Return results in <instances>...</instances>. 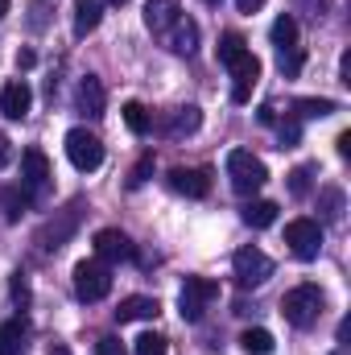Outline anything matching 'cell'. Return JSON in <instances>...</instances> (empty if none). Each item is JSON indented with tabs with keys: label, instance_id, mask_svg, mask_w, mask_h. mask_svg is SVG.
<instances>
[{
	"label": "cell",
	"instance_id": "cell-1",
	"mask_svg": "<svg viewBox=\"0 0 351 355\" xmlns=\"http://www.w3.org/2000/svg\"><path fill=\"white\" fill-rule=\"evenodd\" d=\"M323 306H327V297H323V289L318 285H293L285 297H281V314H285V322L289 327H298V331H310L318 318H323Z\"/></svg>",
	"mask_w": 351,
	"mask_h": 355
},
{
	"label": "cell",
	"instance_id": "cell-28",
	"mask_svg": "<svg viewBox=\"0 0 351 355\" xmlns=\"http://www.w3.org/2000/svg\"><path fill=\"white\" fill-rule=\"evenodd\" d=\"M293 112H298V120H323L335 112V99H298Z\"/></svg>",
	"mask_w": 351,
	"mask_h": 355
},
{
	"label": "cell",
	"instance_id": "cell-31",
	"mask_svg": "<svg viewBox=\"0 0 351 355\" xmlns=\"http://www.w3.org/2000/svg\"><path fill=\"white\" fill-rule=\"evenodd\" d=\"M8 297H12L17 310H29V281H25V272H12V281H8Z\"/></svg>",
	"mask_w": 351,
	"mask_h": 355
},
{
	"label": "cell",
	"instance_id": "cell-20",
	"mask_svg": "<svg viewBox=\"0 0 351 355\" xmlns=\"http://www.w3.org/2000/svg\"><path fill=\"white\" fill-rule=\"evenodd\" d=\"M103 21V0H75V37H87Z\"/></svg>",
	"mask_w": 351,
	"mask_h": 355
},
{
	"label": "cell",
	"instance_id": "cell-8",
	"mask_svg": "<svg viewBox=\"0 0 351 355\" xmlns=\"http://www.w3.org/2000/svg\"><path fill=\"white\" fill-rule=\"evenodd\" d=\"M215 293H219V285H215L211 277H186V285H182V293H178L182 318H186V322H198L203 310L215 302Z\"/></svg>",
	"mask_w": 351,
	"mask_h": 355
},
{
	"label": "cell",
	"instance_id": "cell-35",
	"mask_svg": "<svg viewBox=\"0 0 351 355\" xmlns=\"http://www.w3.org/2000/svg\"><path fill=\"white\" fill-rule=\"evenodd\" d=\"M95 355H128V352L116 335H103V339H95Z\"/></svg>",
	"mask_w": 351,
	"mask_h": 355
},
{
	"label": "cell",
	"instance_id": "cell-19",
	"mask_svg": "<svg viewBox=\"0 0 351 355\" xmlns=\"http://www.w3.org/2000/svg\"><path fill=\"white\" fill-rule=\"evenodd\" d=\"M166 46H170L174 54H194V50H198V25H194L190 17H178L174 29L166 33Z\"/></svg>",
	"mask_w": 351,
	"mask_h": 355
},
{
	"label": "cell",
	"instance_id": "cell-21",
	"mask_svg": "<svg viewBox=\"0 0 351 355\" xmlns=\"http://www.w3.org/2000/svg\"><path fill=\"white\" fill-rule=\"evenodd\" d=\"M343 211H348V198H343V190H339V186L318 190V215H323V223H339V219H343Z\"/></svg>",
	"mask_w": 351,
	"mask_h": 355
},
{
	"label": "cell",
	"instance_id": "cell-3",
	"mask_svg": "<svg viewBox=\"0 0 351 355\" xmlns=\"http://www.w3.org/2000/svg\"><path fill=\"white\" fill-rule=\"evenodd\" d=\"M228 178H232V190H236V194L252 198L264 182H268V170H264V162L257 157V153L232 149V153H228Z\"/></svg>",
	"mask_w": 351,
	"mask_h": 355
},
{
	"label": "cell",
	"instance_id": "cell-17",
	"mask_svg": "<svg viewBox=\"0 0 351 355\" xmlns=\"http://www.w3.org/2000/svg\"><path fill=\"white\" fill-rule=\"evenodd\" d=\"M157 314H162L157 297H145V293L120 297V306H116V322H120V327H124V322H145V318H157Z\"/></svg>",
	"mask_w": 351,
	"mask_h": 355
},
{
	"label": "cell",
	"instance_id": "cell-26",
	"mask_svg": "<svg viewBox=\"0 0 351 355\" xmlns=\"http://www.w3.org/2000/svg\"><path fill=\"white\" fill-rule=\"evenodd\" d=\"M244 50H248V42H244L236 29H232V33H223V37H219V46H215V54H219V62H223V67H232Z\"/></svg>",
	"mask_w": 351,
	"mask_h": 355
},
{
	"label": "cell",
	"instance_id": "cell-33",
	"mask_svg": "<svg viewBox=\"0 0 351 355\" xmlns=\"http://www.w3.org/2000/svg\"><path fill=\"white\" fill-rule=\"evenodd\" d=\"M149 174H153V153H145L137 166H132V174H128V190H137V186H145L149 182Z\"/></svg>",
	"mask_w": 351,
	"mask_h": 355
},
{
	"label": "cell",
	"instance_id": "cell-11",
	"mask_svg": "<svg viewBox=\"0 0 351 355\" xmlns=\"http://www.w3.org/2000/svg\"><path fill=\"white\" fill-rule=\"evenodd\" d=\"M132 257H137V248L120 227H99L95 232V261L116 265V261H132Z\"/></svg>",
	"mask_w": 351,
	"mask_h": 355
},
{
	"label": "cell",
	"instance_id": "cell-45",
	"mask_svg": "<svg viewBox=\"0 0 351 355\" xmlns=\"http://www.w3.org/2000/svg\"><path fill=\"white\" fill-rule=\"evenodd\" d=\"M335 355H348V352H343V347H339V352H335Z\"/></svg>",
	"mask_w": 351,
	"mask_h": 355
},
{
	"label": "cell",
	"instance_id": "cell-13",
	"mask_svg": "<svg viewBox=\"0 0 351 355\" xmlns=\"http://www.w3.org/2000/svg\"><path fill=\"white\" fill-rule=\"evenodd\" d=\"M75 107H79L83 116H91V120L103 116V107H108V91H103V83H99L95 75H83V79H79V87H75Z\"/></svg>",
	"mask_w": 351,
	"mask_h": 355
},
{
	"label": "cell",
	"instance_id": "cell-23",
	"mask_svg": "<svg viewBox=\"0 0 351 355\" xmlns=\"http://www.w3.org/2000/svg\"><path fill=\"white\" fill-rule=\"evenodd\" d=\"M124 124H128V132H132V137H145V132L153 128L149 107H145L141 99H128V103H124Z\"/></svg>",
	"mask_w": 351,
	"mask_h": 355
},
{
	"label": "cell",
	"instance_id": "cell-44",
	"mask_svg": "<svg viewBox=\"0 0 351 355\" xmlns=\"http://www.w3.org/2000/svg\"><path fill=\"white\" fill-rule=\"evenodd\" d=\"M108 4H128V0H108Z\"/></svg>",
	"mask_w": 351,
	"mask_h": 355
},
{
	"label": "cell",
	"instance_id": "cell-38",
	"mask_svg": "<svg viewBox=\"0 0 351 355\" xmlns=\"http://www.w3.org/2000/svg\"><path fill=\"white\" fill-rule=\"evenodd\" d=\"M17 67H21V71L37 67V54H33V50H21V54H17Z\"/></svg>",
	"mask_w": 351,
	"mask_h": 355
},
{
	"label": "cell",
	"instance_id": "cell-22",
	"mask_svg": "<svg viewBox=\"0 0 351 355\" xmlns=\"http://www.w3.org/2000/svg\"><path fill=\"white\" fill-rule=\"evenodd\" d=\"M244 223H248V227H268V223H277V202H273V198H252V202L244 207Z\"/></svg>",
	"mask_w": 351,
	"mask_h": 355
},
{
	"label": "cell",
	"instance_id": "cell-46",
	"mask_svg": "<svg viewBox=\"0 0 351 355\" xmlns=\"http://www.w3.org/2000/svg\"><path fill=\"white\" fill-rule=\"evenodd\" d=\"M207 4H219V0H207Z\"/></svg>",
	"mask_w": 351,
	"mask_h": 355
},
{
	"label": "cell",
	"instance_id": "cell-37",
	"mask_svg": "<svg viewBox=\"0 0 351 355\" xmlns=\"http://www.w3.org/2000/svg\"><path fill=\"white\" fill-rule=\"evenodd\" d=\"M8 162H12V141H8V137L0 132V170H4Z\"/></svg>",
	"mask_w": 351,
	"mask_h": 355
},
{
	"label": "cell",
	"instance_id": "cell-25",
	"mask_svg": "<svg viewBox=\"0 0 351 355\" xmlns=\"http://www.w3.org/2000/svg\"><path fill=\"white\" fill-rule=\"evenodd\" d=\"M268 33H273V46H277V50L298 46V21H293L289 12H281V17L273 21V29H268Z\"/></svg>",
	"mask_w": 351,
	"mask_h": 355
},
{
	"label": "cell",
	"instance_id": "cell-15",
	"mask_svg": "<svg viewBox=\"0 0 351 355\" xmlns=\"http://www.w3.org/2000/svg\"><path fill=\"white\" fill-rule=\"evenodd\" d=\"M178 17H182V12H178L174 0H149V4H145V29H149L153 37H162V42H166V33L174 29Z\"/></svg>",
	"mask_w": 351,
	"mask_h": 355
},
{
	"label": "cell",
	"instance_id": "cell-39",
	"mask_svg": "<svg viewBox=\"0 0 351 355\" xmlns=\"http://www.w3.org/2000/svg\"><path fill=\"white\" fill-rule=\"evenodd\" d=\"M339 83H348V87H351V54L339 58Z\"/></svg>",
	"mask_w": 351,
	"mask_h": 355
},
{
	"label": "cell",
	"instance_id": "cell-6",
	"mask_svg": "<svg viewBox=\"0 0 351 355\" xmlns=\"http://www.w3.org/2000/svg\"><path fill=\"white\" fill-rule=\"evenodd\" d=\"M75 293H79V302H103L112 293V268L103 261H79L75 265Z\"/></svg>",
	"mask_w": 351,
	"mask_h": 355
},
{
	"label": "cell",
	"instance_id": "cell-36",
	"mask_svg": "<svg viewBox=\"0 0 351 355\" xmlns=\"http://www.w3.org/2000/svg\"><path fill=\"white\" fill-rule=\"evenodd\" d=\"M298 8H302V12H310V17L318 21V17H327V12H331V0H298Z\"/></svg>",
	"mask_w": 351,
	"mask_h": 355
},
{
	"label": "cell",
	"instance_id": "cell-43",
	"mask_svg": "<svg viewBox=\"0 0 351 355\" xmlns=\"http://www.w3.org/2000/svg\"><path fill=\"white\" fill-rule=\"evenodd\" d=\"M8 8H12V4H8V0H0V21L8 17Z\"/></svg>",
	"mask_w": 351,
	"mask_h": 355
},
{
	"label": "cell",
	"instance_id": "cell-42",
	"mask_svg": "<svg viewBox=\"0 0 351 355\" xmlns=\"http://www.w3.org/2000/svg\"><path fill=\"white\" fill-rule=\"evenodd\" d=\"M46 355H71V352H67L62 343H54V347H50V352H46Z\"/></svg>",
	"mask_w": 351,
	"mask_h": 355
},
{
	"label": "cell",
	"instance_id": "cell-16",
	"mask_svg": "<svg viewBox=\"0 0 351 355\" xmlns=\"http://www.w3.org/2000/svg\"><path fill=\"white\" fill-rule=\"evenodd\" d=\"M29 335H33V327H29L25 314L0 322V355H21L25 347H29Z\"/></svg>",
	"mask_w": 351,
	"mask_h": 355
},
{
	"label": "cell",
	"instance_id": "cell-29",
	"mask_svg": "<svg viewBox=\"0 0 351 355\" xmlns=\"http://www.w3.org/2000/svg\"><path fill=\"white\" fill-rule=\"evenodd\" d=\"M0 207H4V219H8V223H17V219L25 215L29 198H25V190H21V186H17V190H0Z\"/></svg>",
	"mask_w": 351,
	"mask_h": 355
},
{
	"label": "cell",
	"instance_id": "cell-18",
	"mask_svg": "<svg viewBox=\"0 0 351 355\" xmlns=\"http://www.w3.org/2000/svg\"><path fill=\"white\" fill-rule=\"evenodd\" d=\"M198 124H203V112H198L194 103H186V107H174V112L162 120V132H166V137H190V132H198Z\"/></svg>",
	"mask_w": 351,
	"mask_h": 355
},
{
	"label": "cell",
	"instance_id": "cell-24",
	"mask_svg": "<svg viewBox=\"0 0 351 355\" xmlns=\"http://www.w3.org/2000/svg\"><path fill=\"white\" fill-rule=\"evenodd\" d=\"M240 347H244L248 355H268L277 343H273V335H268L264 327H248V331L240 335Z\"/></svg>",
	"mask_w": 351,
	"mask_h": 355
},
{
	"label": "cell",
	"instance_id": "cell-2",
	"mask_svg": "<svg viewBox=\"0 0 351 355\" xmlns=\"http://www.w3.org/2000/svg\"><path fill=\"white\" fill-rule=\"evenodd\" d=\"M79 223H83V198H71L62 211H54L46 223H42V232H37V248L42 252H58V248H67L71 244V236L79 232Z\"/></svg>",
	"mask_w": 351,
	"mask_h": 355
},
{
	"label": "cell",
	"instance_id": "cell-41",
	"mask_svg": "<svg viewBox=\"0 0 351 355\" xmlns=\"http://www.w3.org/2000/svg\"><path fill=\"white\" fill-rule=\"evenodd\" d=\"M261 4H264V0H236V8H240V12H257Z\"/></svg>",
	"mask_w": 351,
	"mask_h": 355
},
{
	"label": "cell",
	"instance_id": "cell-5",
	"mask_svg": "<svg viewBox=\"0 0 351 355\" xmlns=\"http://www.w3.org/2000/svg\"><path fill=\"white\" fill-rule=\"evenodd\" d=\"M67 157H71V166L79 174H91V170L103 166V141L87 128H71L67 132Z\"/></svg>",
	"mask_w": 351,
	"mask_h": 355
},
{
	"label": "cell",
	"instance_id": "cell-10",
	"mask_svg": "<svg viewBox=\"0 0 351 355\" xmlns=\"http://www.w3.org/2000/svg\"><path fill=\"white\" fill-rule=\"evenodd\" d=\"M228 71H232V99H236V103H248V99H252V87L261 83V58H257L252 50H244Z\"/></svg>",
	"mask_w": 351,
	"mask_h": 355
},
{
	"label": "cell",
	"instance_id": "cell-9",
	"mask_svg": "<svg viewBox=\"0 0 351 355\" xmlns=\"http://www.w3.org/2000/svg\"><path fill=\"white\" fill-rule=\"evenodd\" d=\"M50 162H46V153L42 149H25L21 153V190H25V198H42L46 190H50Z\"/></svg>",
	"mask_w": 351,
	"mask_h": 355
},
{
	"label": "cell",
	"instance_id": "cell-14",
	"mask_svg": "<svg viewBox=\"0 0 351 355\" xmlns=\"http://www.w3.org/2000/svg\"><path fill=\"white\" fill-rule=\"evenodd\" d=\"M29 107H33V91H29L25 79H12L8 87L0 91V112H4L8 120H25Z\"/></svg>",
	"mask_w": 351,
	"mask_h": 355
},
{
	"label": "cell",
	"instance_id": "cell-27",
	"mask_svg": "<svg viewBox=\"0 0 351 355\" xmlns=\"http://www.w3.org/2000/svg\"><path fill=\"white\" fill-rule=\"evenodd\" d=\"M277 67H281V75H285V79L302 75V67H306V54H302V46H285V50H277Z\"/></svg>",
	"mask_w": 351,
	"mask_h": 355
},
{
	"label": "cell",
	"instance_id": "cell-7",
	"mask_svg": "<svg viewBox=\"0 0 351 355\" xmlns=\"http://www.w3.org/2000/svg\"><path fill=\"white\" fill-rule=\"evenodd\" d=\"M232 277H236L240 289H257V285H264L273 277V261L264 257L261 248H240L232 257Z\"/></svg>",
	"mask_w": 351,
	"mask_h": 355
},
{
	"label": "cell",
	"instance_id": "cell-12",
	"mask_svg": "<svg viewBox=\"0 0 351 355\" xmlns=\"http://www.w3.org/2000/svg\"><path fill=\"white\" fill-rule=\"evenodd\" d=\"M170 190L174 194H186V198H207L211 194V170L178 166V170H170Z\"/></svg>",
	"mask_w": 351,
	"mask_h": 355
},
{
	"label": "cell",
	"instance_id": "cell-32",
	"mask_svg": "<svg viewBox=\"0 0 351 355\" xmlns=\"http://www.w3.org/2000/svg\"><path fill=\"white\" fill-rule=\"evenodd\" d=\"M166 335H153V331H145L141 339H137V355H166Z\"/></svg>",
	"mask_w": 351,
	"mask_h": 355
},
{
	"label": "cell",
	"instance_id": "cell-4",
	"mask_svg": "<svg viewBox=\"0 0 351 355\" xmlns=\"http://www.w3.org/2000/svg\"><path fill=\"white\" fill-rule=\"evenodd\" d=\"M285 248L298 261H314L323 252V223L318 219H289L285 223Z\"/></svg>",
	"mask_w": 351,
	"mask_h": 355
},
{
	"label": "cell",
	"instance_id": "cell-30",
	"mask_svg": "<svg viewBox=\"0 0 351 355\" xmlns=\"http://www.w3.org/2000/svg\"><path fill=\"white\" fill-rule=\"evenodd\" d=\"M310 186H314V166H293L289 170V194L293 198H306Z\"/></svg>",
	"mask_w": 351,
	"mask_h": 355
},
{
	"label": "cell",
	"instance_id": "cell-40",
	"mask_svg": "<svg viewBox=\"0 0 351 355\" xmlns=\"http://www.w3.org/2000/svg\"><path fill=\"white\" fill-rule=\"evenodd\" d=\"M339 157H351V132H339Z\"/></svg>",
	"mask_w": 351,
	"mask_h": 355
},
{
	"label": "cell",
	"instance_id": "cell-34",
	"mask_svg": "<svg viewBox=\"0 0 351 355\" xmlns=\"http://www.w3.org/2000/svg\"><path fill=\"white\" fill-rule=\"evenodd\" d=\"M298 137H302V124H298V120H285V124L277 128V141H281V149H293V145H298Z\"/></svg>",
	"mask_w": 351,
	"mask_h": 355
}]
</instances>
